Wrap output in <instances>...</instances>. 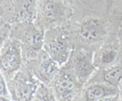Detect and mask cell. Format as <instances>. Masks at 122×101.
I'll return each instance as SVG.
<instances>
[{
  "mask_svg": "<svg viewBox=\"0 0 122 101\" xmlns=\"http://www.w3.org/2000/svg\"><path fill=\"white\" fill-rule=\"evenodd\" d=\"M24 64L22 51L17 40L9 38L0 42L1 74L6 80L13 77Z\"/></svg>",
  "mask_w": 122,
  "mask_h": 101,
  "instance_id": "9",
  "label": "cell"
},
{
  "mask_svg": "<svg viewBox=\"0 0 122 101\" xmlns=\"http://www.w3.org/2000/svg\"><path fill=\"white\" fill-rule=\"evenodd\" d=\"M38 0H1V21L9 24L34 21Z\"/></svg>",
  "mask_w": 122,
  "mask_h": 101,
  "instance_id": "6",
  "label": "cell"
},
{
  "mask_svg": "<svg viewBox=\"0 0 122 101\" xmlns=\"http://www.w3.org/2000/svg\"><path fill=\"white\" fill-rule=\"evenodd\" d=\"M6 82L13 101H33L41 84L25 64Z\"/></svg>",
  "mask_w": 122,
  "mask_h": 101,
  "instance_id": "5",
  "label": "cell"
},
{
  "mask_svg": "<svg viewBox=\"0 0 122 101\" xmlns=\"http://www.w3.org/2000/svg\"><path fill=\"white\" fill-rule=\"evenodd\" d=\"M61 67L83 85L97 71L94 63V52L82 48H74L67 61Z\"/></svg>",
  "mask_w": 122,
  "mask_h": 101,
  "instance_id": "8",
  "label": "cell"
},
{
  "mask_svg": "<svg viewBox=\"0 0 122 101\" xmlns=\"http://www.w3.org/2000/svg\"><path fill=\"white\" fill-rule=\"evenodd\" d=\"M49 86L57 101H81L83 85L69 71L61 67Z\"/></svg>",
  "mask_w": 122,
  "mask_h": 101,
  "instance_id": "7",
  "label": "cell"
},
{
  "mask_svg": "<svg viewBox=\"0 0 122 101\" xmlns=\"http://www.w3.org/2000/svg\"><path fill=\"white\" fill-rule=\"evenodd\" d=\"M73 11L66 0H38L35 23L42 30L67 27Z\"/></svg>",
  "mask_w": 122,
  "mask_h": 101,
  "instance_id": "2",
  "label": "cell"
},
{
  "mask_svg": "<svg viewBox=\"0 0 122 101\" xmlns=\"http://www.w3.org/2000/svg\"><path fill=\"white\" fill-rule=\"evenodd\" d=\"M26 67L41 83L49 86L61 67L42 49L35 58L25 62Z\"/></svg>",
  "mask_w": 122,
  "mask_h": 101,
  "instance_id": "10",
  "label": "cell"
},
{
  "mask_svg": "<svg viewBox=\"0 0 122 101\" xmlns=\"http://www.w3.org/2000/svg\"><path fill=\"white\" fill-rule=\"evenodd\" d=\"M0 81H1V90H0L1 97L10 99L7 82H6V80L5 79L4 77L2 74H1V79H0Z\"/></svg>",
  "mask_w": 122,
  "mask_h": 101,
  "instance_id": "13",
  "label": "cell"
},
{
  "mask_svg": "<svg viewBox=\"0 0 122 101\" xmlns=\"http://www.w3.org/2000/svg\"><path fill=\"white\" fill-rule=\"evenodd\" d=\"M43 49L60 66L65 64L74 49L67 27L45 31Z\"/></svg>",
  "mask_w": 122,
  "mask_h": 101,
  "instance_id": "4",
  "label": "cell"
},
{
  "mask_svg": "<svg viewBox=\"0 0 122 101\" xmlns=\"http://www.w3.org/2000/svg\"><path fill=\"white\" fill-rule=\"evenodd\" d=\"M122 58V48L119 36L107 40L94 52V63L97 70L107 68Z\"/></svg>",
  "mask_w": 122,
  "mask_h": 101,
  "instance_id": "11",
  "label": "cell"
},
{
  "mask_svg": "<svg viewBox=\"0 0 122 101\" xmlns=\"http://www.w3.org/2000/svg\"><path fill=\"white\" fill-rule=\"evenodd\" d=\"M44 33L34 21L10 24V38L19 42L25 62L35 58L42 49Z\"/></svg>",
  "mask_w": 122,
  "mask_h": 101,
  "instance_id": "3",
  "label": "cell"
},
{
  "mask_svg": "<svg viewBox=\"0 0 122 101\" xmlns=\"http://www.w3.org/2000/svg\"><path fill=\"white\" fill-rule=\"evenodd\" d=\"M119 94L117 87L104 82L85 84L81 95V101H98L104 97Z\"/></svg>",
  "mask_w": 122,
  "mask_h": 101,
  "instance_id": "12",
  "label": "cell"
},
{
  "mask_svg": "<svg viewBox=\"0 0 122 101\" xmlns=\"http://www.w3.org/2000/svg\"><path fill=\"white\" fill-rule=\"evenodd\" d=\"M1 101H13L11 99H7V98H5V97H1Z\"/></svg>",
  "mask_w": 122,
  "mask_h": 101,
  "instance_id": "14",
  "label": "cell"
},
{
  "mask_svg": "<svg viewBox=\"0 0 122 101\" xmlns=\"http://www.w3.org/2000/svg\"></svg>",
  "mask_w": 122,
  "mask_h": 101,
  "instance_id": "15",
  "label": "cell"
},
{
  "mask_svg": "<svg viewBox=\"0 0 122 101\" xmlns=\"http://www.w3.org/2000/svg\"><path fill=\"white\" fill-rule=\"evenodd\" d=\"M74 48L94 52L107 40L119 36L120 27L116 20L97 11L72 14L67 27Z\"/></svg>",
  "mask_w": 122,
  "mask_h": 101,
  "instance_id": "1",
  "label": "cell"
}]
</instances>
